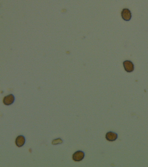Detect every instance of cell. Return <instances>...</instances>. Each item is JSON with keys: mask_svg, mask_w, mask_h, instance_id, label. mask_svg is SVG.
<instances>
[{"mask_svg": "<svg viewBox=\"0 0 148 167\" xmlns=\"http://www.w3.org/2000/svg\"><path fill=\"white\" fill-rule=\"evenodd\" d=\"M63 143V141L62 139L60 138H58L57 139H54L52 142V144L55 145V144H60Z\"/></svg>", "mask_w": 148, "mask_h": 167, "instance_id": "obj_7", "label": "cell"}, {"mask_svg": "<svg viewBox=\"0 0 148 167\" xmlns=\"http://www.w3.org/2000/svg\"><path fill=\"white\" fill-rule=\"evenodd\" d=\"M25 138L23 135H19L16 139L15 143L18 147H21L25 143Z\"/></svg>", "mask_w": 148, "mask_h": 167, "instance_id": "obj_6", "label": "cell"}, {"mask_svg": "<svg viewBox=\"0 0 148 167\" xmlns=\"http://www.w3.org/2000/svg\"><path fill=\"white\" fill-rule=\"evenodd\" d=\"M15 97L12 94H10L5 97L3 99V103L6 105H10L14 102Z\"/></svg>", "mask_w": 148, "mask_h": 167, "instance_id": "obj_4", "label": "cell"}, {"mask_svg": "<svg viewBox=\"0 0 148 167\" xmlns=\"http://www.w3.org/2000/svg\"><path fill=\"white\" fill-rule=\"evenodd\" d=\"M85 157V153L81 151L75 152L73 155V159L75 162H80L82 161Z\"/></svg>", "mask_w": 148, "mask_h": 167, "instance_id": "obj_1", "label": "cell"}, {"mask_svg": "<svg viewBox=\"0 0 148 167\" xmlns=\"http://www.w3.org/2000/svg\"><path fill=\"white\" fill-rule=\"evenodd\" d=\"M121 16L123 19L125 21H129L132 17V14L130 11L127 8L123 9L121 13Z\"/></svg>", "mask_w": 148, "mask_h": 167, "instance_id": "obj_3", "label": "cell"}, {"mask_svg": "<svg viewBox=\"0 0 148 167\" xmlns=\"http://www.w3.org/2000/svg\"><path fill=\"white\" fill-rule=\"evenodd\" d=\"M106 140L110 142L115 141L118 138V134L113 132H108L106 135Z\"/></svg>", "mask_w": 148, "mask_h": 167, "instance_id": "obj_5", "label": "cell"}, {"mask_svg": "<svg viewBox=\"0 0 148 167\" xmlns=\"http://www.w3.org/2000/svg\"><path fill=\"white\" fill-rule=\"evenodd\" d=\"M124 68L127 72H133L134 69V66L132 61H125L123 63Z\"/></svg>", "mask_w": 148, "mask_h": 167, "instance_id": "obj_2", "label": "cell"}]
</instances>
